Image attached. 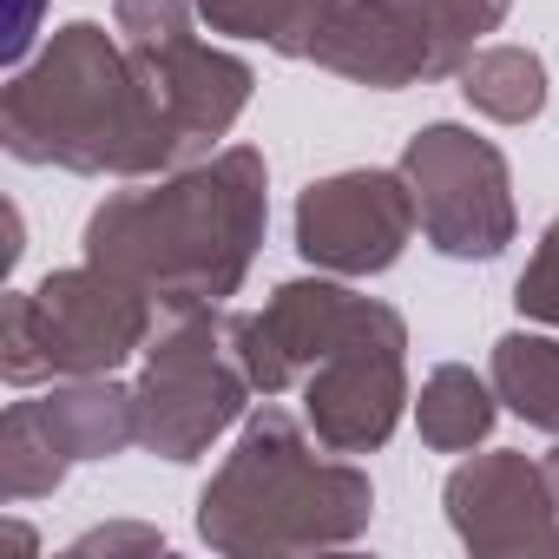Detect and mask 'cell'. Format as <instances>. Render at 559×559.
<instances>
[{"instance_id":"obj_3","label":"cell","mask_w":559,"mask_h":559,"mask_svg":"<svg viewBox=\"0 0 559 559\" xmlns=\"http://www.w3.org/2000/svg\"><path fill=\"white\" fill-rule=\"evenodd\" d=\"M376 520V487L362 467L336 461L290 408H257L198 493V539L230 559L323 552L362 539Z\"/></svg>"},{"instance_id":"obj_11","label":"cell","mask_w":559,"mask_h":559,"mask_svg":"<svg viewBox=\"0 0 559 559\" xmlns=\"http://www.w3.org/2000/svg\"><path fill=\"white\" fill-rule=\"evenodd\" d=\"M132 60L145 73V86L158 93V106H165V119H171L185 152H204L211 139H224L243 119L250 86H257V73L237 53L204 47L198 34H185V40H171L158 53H132Z\"/></svg>"},{"instance_id":"obj_18","label":"cell","mask_w":559,"mask_h":559,"mask_svg":"<svg viewBox=\"0 0 559 559\" xmlns=\"http://www.w3.org/2000/svg\"><path fill=\"white\" fill-rule=\"evenodd\" d=\"M198 21V0H112V27L126 40V53H158L171 40H185Z\"/></svg>"},{"instance_id":"obj_4","label":"cell","mask_w":559,"mask_h":559,"mask_svg":"<svg viewBox=\"0 0 559 559\" xmlns=\"http://www.w3.org/2000/svg\"><path fill=\"white\" fill-rule=\"evenodd\" d=\"M152 297L106 263L53 270L47 284L14 290L0 304V376L14 389L34 382H73V376H112L126 356L152 343Z\"/></svg>"},{"instance_id":"obj_17","label":"cell","mask_w":559,"mask_h":559,"mask_svg":"<svg viewBox=\"0 0 559 559\" xmlns=\"http://www.w3.org/2000/svg\"><path fill=\"white\" fill-rule=\"evenodd\" d=\"M198 21L230 40H263L284 60H310L317 0H198Z\"/></svg>"},{"instance_id":"obj_16","label":"cell","mask_w":559,"mask_h":559,"mask_svg":"<svg viewBox=\"0 0 559 559\" xmlns=\"http://www.w3.org/2000/svg\"><path fill=\"white\" fill-rule=\"evenodd\" d=\"M67 448L53 441V428L40 421L34 402H14L0 415V500L21 507V500H40L67 480Z\"/></svg>"},{"instance_id":"obj_20","label":"cell","mask_w":559,"mask_h":559,"mask_svg":"<svg viewBox=\"0 0 559 559\" xmlns=\"http://www.w3.org/2000/svg\"><path fill=\"white\" fill-rule=\"evenodd\" d=\"M86 552H165V533L158 526H99L86 539H73V559Z\"/></svg>"},{"instance_id":"obj_5","label":"cell","mask_w":559,"mask_h":559,"mask_svg":"<svg viewBox=\"0 0 559 559\" xmlns=\"http://www.w3.org/2000/svg\"><path fill=\"white\" fill-rule=\"evenodd\" d=\"M500 21L507 0H336L310 40V60L336 80L402 93L421 80H461Z\"/></svg>"},{"instance_id":"obj_6","label":"cell","mask_w":559,"mask_h":559,"mask_svg":"<svg viewBox=\"0 0 559 559\" xmlns=\"http://www.w3.org/2000/svg\"><path fill=\"white\" fill-rule=\"evenodd\" d=\"M139 395V448L158 461H198L224 428L250 408V369L237 356V310H191L158 343H145Z\"/></svg>"},{"instance_id":"obj_23","label":"cell","mask_w":559,"mask_h":559,"mask_svg":"<svg viewBox=\"0 0 559 559\" xmlns=\"http://www.w3.org/2000/svg\"><path fill=\"white\" fill-rule=\"evenodd\" d=\"M330 8H336V0H317V27H323V14H330Z\"/></svg>"},{"instance_id":"obj_7","label":"cell","mask_w":559,"mask_h":559,"mask_svg":"<svg viewBox=\"0 0 559 559\" xmlns=\"http://www.w3.org/2000/svg\"><path fill=\"white\" fill-rule=\"evenodd\" d=\"M402 178L421 211V237L441 257L487 263L513 243L520 211H513V178L500 145L474 139L467 126H421L402 152Z\"/></svg>"},{"instance_id":"obj_1","label":"cell","mask_w":559,"mask_h":559,"mask_svg":"<svg viewBox=\"0 0 559 559\" xmlns=\"http://www.w3.org/2000/svg\"><path fill=\"white\" fill-rule=\"evenodd\" d=\"M270 224V165L250 145H230L191 171L119 191L86 217V257L139 284L158 310H224Z\"/></svg>"},{"instance_id":"obj_9","label":"cell","mask_w":559,"mask_h":559,"mask_svg":"<svg viewBox=\"0 0 559 559\" xmlns=\"http://www.w3.org/2000/svg\"><path fill=\"white\" fill-rule=\"evenodd\" d=\"M421 230L415 191L395 171H336L297 198V250L330 276H382Z\"/></svg>"},{"instance_id":"obj_21","label":"cell","mask_w":559,"mask_h":559,"mask_svg":"<svg viewBox=\"0 0 559 559\" xmlns=\"http://www.w3.org/2000/svg\"><path fill=\"white\" fill-rule=\"evenodd\" d=\"M34 34H40V0H14V27H8V60H14V67L27 60Z\"/></svg>"},{"instance_id":"obj_14","label":"cell","mask_w":559,"mask_h":559,"mask_svg":"<svg viewBox=\"0 0 559 559\" xmlns=\"http://www.w3.org/2000/svg\"><path fill=\"white\" fill-rule=\"evenodd\" d=\"M461 93L480 119L493 126H526L546 112V67L526 47H480L461 67Z\"/></svg>"},{"instance_id":"obj_12","label":"cell","mask_w":559,"mask_h":559,"mask_svg":"<svg viewBox=\"0 0 559 559\" xmlns=\"http://www.w3.org/2000/svg\"><path fill=\"white\" fill-rule=\"evenodd\" d=\"M34 408L53 428V441L67 448V461H112L139 441V395L119 389L112 376L53 382V395H40Z\"/></svg>"},{"instance_id":"obj_22","label":"cell","mask_w":559,"mask_h":559,"mask_svg":"<svg viewBox=\"0 0 559 559\" xmlns=\"http://www.w3.org/2000/svg\"><path fill=\"white\" fill-rule=\"evenodd\" d=\"M539 474H546V487H552V500H559V448H552V454L539 461Z\"/></svg>"},{"instance_id":"obj_10","label":"cell","mask_w":559,"mask_h":559,"mask_svg":"<svg viewBox=\"0 0 559 559\" xmlns=\"http://www.w3.org/2000/svg\"><path fill=\"white\" fill-rule=\"evenodd\" d=\"M448 500V526L461 533L467 552L480 559H507V552H559V500L539 474V461L493 448L474 454L448 474L441 487Z\"/></svg>"},{"instance_id":"obj_2","label":"cell","mask_w":559,"mask_h":559,"mask_svg":"<svg viewBox=\"0 0 559 559\" xmlns=\"http://www.w3.org/2000/svg\"><path fill=\"white\" fill-rule=\"evenodd\" d=\"M0 145L21 165H60L80 178H158L185 158L139 60L93 21H67L40 60L8 80Z\"/></svg>"},{"instance_id":"obj_19","label":"cell","mask_w":559,"mask_h":559,"mask_svg":"<svg viewBox=\"0 0 559 559\" xmlns=\"http://www.w3.org/2000/svg\"><path fill=\"white\" fill-rule=\"evenodd\" d=\"M513 304H520V317L559 330V217L539 230V243H533V257L520 270V284H513Z\"/></svg>"},{"instance_id":"obj_15","label":"cell","mask_w":559,"mask_h":559,"mask_svg":"<svg viewBox=\"0 0 559 559\" xmlns=\"http://www.w3.org/2000/svg\"><path fill=\"white\" fill-rule=\"evenodd\" d=\"M493 395L539 435H559V343L552 336H500L493 343Z\"/></svg>"},{"instance_id":"obj_13","label":"cell","mask_w":559,"mask_h":559,"mask_svg":"<svg viewBox=\"0 0 559 559\" xmlns=\"http://www.w3.org/2000/svg\"><path fill=\"white\" fill-rule=\"evenodd\" d=\"M493 415H500L493 382H480L461 362H441L415 395V428H421V441L435 454H474L493 435Z\"/></svg>"},{"instance_id":"obj_8","label":"cell","mask_w":559,"mask_h":559,"mask_svg":"<svg viewBox=\"0 0 559 559\" xmlns=\"http://www.w3.org/2000/svg\"><path fill=\"white\" fill-rule=\"evenodd\" d=\"M408 408V323L389 304H362L349 336L304 376V421L336 454H376Z\"/></svg>"}]
</instances>
